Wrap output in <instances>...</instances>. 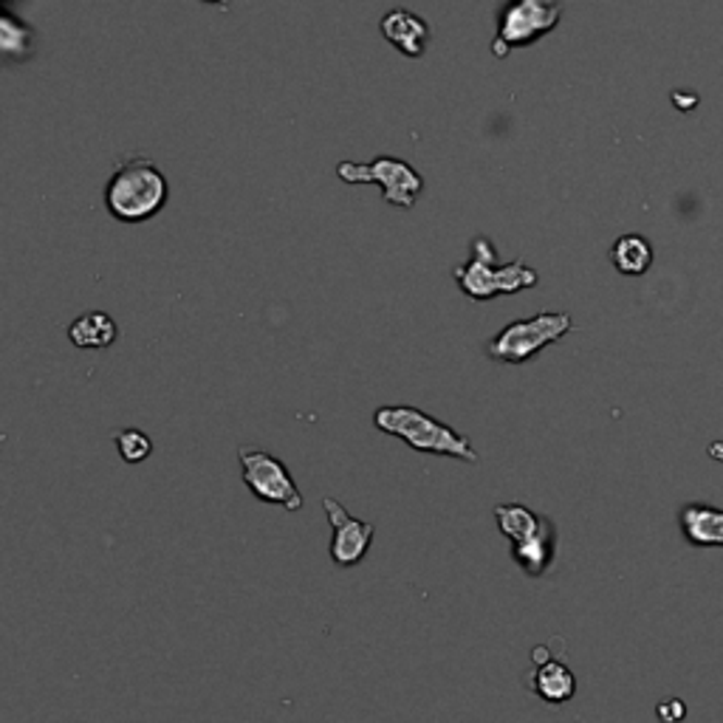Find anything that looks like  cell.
I'll list each match as a JSON object with an SVG mask.
<instances>
[{"mask_svg": "<svg viewBox=\"0 0 723 723\" xmlns=\"http://www.w3.org/2000/svg\"><path fill=\"white\" fill-rule=\"evenodd\" d=\"M170 184L148 155H127L105 184V210L120 224H141L164 210Z\"/></svg>", "mask_w": 723, "mask_h": 723, "instance_id": "cell-1", "label": "cell"}, {"mask_svg": "<svg viewBox=\"0 0 723 723\" xmlns=\"http://www.w3.org/2000/svg\"><path fill=\"white\" fill-rule=\"evenodd\" d=\"M376 429L396 436L419 452L429 456H450L466 464H478V452L472 441L450 427V424L438 422L424 410L410 408V404H385L373 413Z\"/></svg>", "mask_w": 723, "mask_h": 723, "instance_id": "cell-2", "label": "cell"}, {"mask_svg": "<svg viewBox=\"0 0 723 723\" xmlns=\"http://www.w3.org/2000/svg\"><path fill=\"white\" fill-rule=\"evenodd\" d=\"M452 277L470 300L481 302L500 295H518V291H526L540 283V274L526 266L523 260L498 263V252L484 235L472 240V258L452 269Z\"/></svg>", "mask_w": 723, "mask_h": 723, "instance_id": "cell-3", "label": "cell"}, {"mask_svg": "<svg viewBox=\"0 0 723 723\" xmlns=\"http://www.w3.org/2000/svg\"><path fill=\"white\" fill-rule=\"evenodd\" d=\"M571 328H574L571 314H565V311H546V314L506 325L500 334L489 339L486 353L495 362H503V365H523L534 353H540L543 348L560 342Z\"/></svg>", "mask_w": 723, "mask_h": 723, "instance_id": "cell-4", "label": "cell"}, {"mask_svg": "<svg viewBox=\"0 0 723 723\" xmlns=\"http://www.w3.org/2000/svg\"><path fill=\"white\" fill-rule=\"evenodd\" d=\"M562 7L551 0H512L498 12V35L491 40V54L509 57V51L526 49L560 26Z\"/></svg>", "mask_w": 723, "mask_h": 723, "instance_id": "cell-5", "label": "cell"}, {"mask_svg": "<svg viewBox=\"0 0 723 723\" xmlns=\"http://www.w3.org/2000/svg\"><path fill=\"white\" fill-rule=\"evenodd\" d=\"M337 176L345 184H376L382 187L387 204L404 207V210H410L424 190V178L419 176V170L396 155H376L371 164L342 162L337 164Z\"/></svg>", "mask_w": 723, "mask_h": 723, "instance_id": "cell-6", "label": "cell"}, {"mask_svg": "<svg viewBox=\"0 0 723 723\" xmlns=\"http://www.w3.org/2000/svg\"><path fill=\"white\" fill-rule=\"evenodd\" d=\"M238 461L244 470V484L249 486L254 498L263 503H277L288 512H300L302 509V491L295 484L288 466L272 452L260 450L254 444H240Z\"/></svg>", "mask_w": 723, "mask_h": 723, "instance_id": "cell-7", "label": "cell"}, {"mask_svg": "<svg viewBox=\"0 0 723 723\" xmlns=\"http://www.w3.org/2000/svg\"><path fill=\"white\" fill-rule=\"evenodd\" d=\"M323 509L331 528H334V537H331V560L337 562L339 569H351V565L365 560V554L371 551L373 534H376L373 523L351 518L348 509H345L337 498H323Z\"/></svg>", "mask_w": 723, "mask_h": 723, "instance_id": "cell-8", "label": "cell"}, {"mask_svg": "<svg viewBox=\"0 0 723 723\" xmlns=\"http://www.w3.org/2000/svg\"><path fill=\"white\" fill-rule=\"evenodd\" d=\"M379 32L399 54L410 57V60L424 57L429 40H433L429 23L424 21V17H419L415 12H410V9H394V12H387L379 21Z\"/></svg>", "mask_w": 723, "mask_h": 723, "instance_id": "cell-9", "label": "cell"}, {"mask_svg": "<svg viewBox=\"0 0 723 723\" xmlns=\"http://www.w3.org/2000/svg\"><path fill=\"white\" fill-rule=\"evenodd\" d=\"M678 523H682V532L684 537H687L689 546L723 548V509L703 503H689L684 506L682 514H678Z\"/></svg>", "mask_w": 723, "mask_h": 723, "instance_id": "cell-10", "label": "cell"}, {"mask_svg": "<svg viewBox=\"0 0 723 723\" xmlns=\"http://www.w3.org/2000/svg\"><path fill=\"white\" fill-rule=\"evenodd\" d=\"M554 548H557V532L551 526V520H543L540 532L528 537L523 543H514L512 546V560L518 562L520 569L526 571L528 576H543L554 560Z\"/></svg>", "mask_w": 723, "mask_h": 723, "instance_id": "cell-11", "label": "cell"}, {"mask_svg": "<svg viewBox=\"0 0 723 723\" xmlns=\"http://www.w3.org/2000/svg\"><path fill=\"white\" fill-rule=\"evenodd\" d=\"M37 35L23 17L12 12L9 7L0 9V51L12 63H26L35 57Z\"/></svg>", "mask_w": 723, "mask_h": 723, "instance_id": "cell-12", "label": "cell"}, {"mask_svg": "<svg viewBox=\"0 0 723 723\" xmlns=\"http://www.w3.org/2000/svg\"><path fill=\"white\" fill-rule=\"evenodd\" d=\"M116 337H120V328H116L113 316L105 314V311H85L68 325V339L77 348H91V351L111 348Z\"/></svg>", "mask_w": 723, "mask_h": 723, "instance_id": "cell-13", "label": "cell"}, {"mask_svg": "<svg viewBox=\"0 0 723 723\" xmlns=\"http://www.w3.org/2000/svg\"><path fill=\"white\" fill-rule=\"evenodd\" d=\"M534 693L546 703H565L576 696V675L562 661H546L532 675Z\"/></svg>", "mask_w": 723, "mask_h": 723, "instance_id": "cell-14", "label": "cell"}, {"mask_svg": "<svg viewBox=\"0 0 723 723\" xmlns=\"http://www.w3.org/2000/svg\"><path fill=\"white\" fill-rule=\"evenodd\" d=\"M611 263L616 266V272L639 277L653 263V246L641 235H622L611 249Z\"/></svg>", "mask_w": 723, "mask_h": 723, "instance_id": "cell-15", "label": "cell"}, {"mask_svg": "<svg viewBox=\"0 0 723 723\" xmlns=\"http://www.w3.org/2000/svg\"><path fill=\"white\" fill-rule=\"evenodd\" d=\"M495 520H498L500 532L514 543H523L528 540V537H534V534L540 532L543 520L540 514H534L528 506L523 503H500L495 506Z\"/></svg>", "mask_w": 723, "mask_h": 723, "instance_id": "cell-16", "label": "cell"}, {"mask_svg": "<svg viewBox=\"0 0 723 723\" xmlns=\"http://www.w3.org/2000/svg\"><path fill=\"white\" fill-rule=\"evenodd\" d=\"M113 444H116V450H120L125 464H141V461H148L150 452H153V441H150L148 433L136 427L116 429V433H113Z\"/></svg>", "mask_w": 723, "mask_h": 723, "instance_id": "cell-17", "label": "cell"}, {"mask_svg": "<svg viewBox=\"0 0 723 723\" xmlns=\"http://www.w3.org/2000/svg\"><path fill=\"white\" fill-rule=\"evenodd\" d=\"M673 102H675V105H678V108H682V111H689V108L696 105L698 99H696V97H693V99H684V97H682V91H675V94H673Z\"/></svg>", "mask_w": 723, "mask_h": 723, "instance_id": "cell-18", "label": "cell"}]
</instances>
